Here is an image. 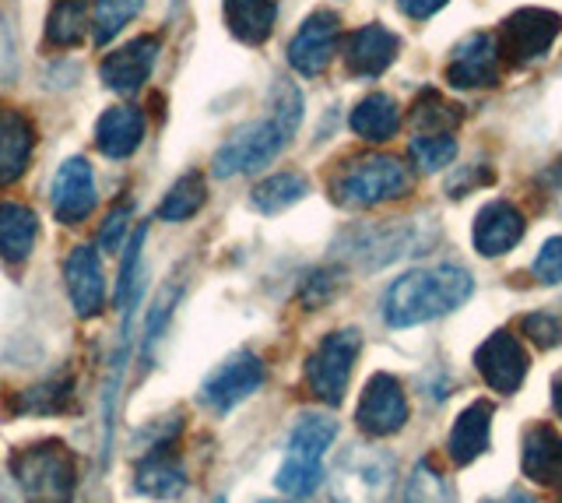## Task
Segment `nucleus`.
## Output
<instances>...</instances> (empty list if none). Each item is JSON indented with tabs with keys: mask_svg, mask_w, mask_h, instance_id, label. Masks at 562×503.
Segmentation results:
<instances>
[{
	"mask_svg": "<svg viewBox=\"0 0 562 503\" xmlns=\"http://www.w3.org/2000/svg\"><path fill=\"white\" fill-rule=\"evenodd\" d=\"M562 32V14L549 8H520L499 29V49L514 67H527L552 49Z\"/></svg>",
	"mask_w": 562,
	"mask_h": 503,
	"instance_id": "obj_8",
	"label": "nucleus"
},
{
	"mask_svg": "<svg viewBox=\"0 0 562 503\" xmlns=\"http://www.w3.org/2000/svg\"><path fill=\"white\" fill-rule=\"evenodd\" d=\"M92 32V0H53L46 14V43L75 49Z\"/></svg>",
	"mask_w": 562,
	"mask_h": 503,
	"instance_id": "obj_27",
	"label": "nucleus"
},
{
	"mask_svg": "<svg viewBox=\"0 0 562 503\" xmlns=\"http://www.w3.org/2000/svg\"><path fill=\"white\" fill-rule=\"evenodd\" d=\"M474 367H479L482 380L492 391L514 394V391H520L524 377H527V367H531V362H527V353H524L520 338L499 327V332H492L479 345V353H474Z\"/></svg>",
	"mask_w": 562,
	"mask_h": 503,
	"instance_id": "obj_15",
	"label": "nucleus"
},
{
	"mask_svg": "<svg viewBox=\"0 0 562 503\" xmlns=\"http://www.w3.org/2000/svg\"><path fill=\"white\" fill-rule=\"evenodd\" d=\"M131 212H134V204L131 201H123L120 208H113L110 219H105V225L99 230V247L102 250H110V254H120L123 247H127V230H131Z\"/></svg>",
	"mask_w": 562,
	"mask_h": 503,
	"instance_id": "obj_39",
	"label": "nucleus"
},
{
	"mask_svg": "<svg viewBox=\"0 0 562 503\" xmlns=\"http://www.w3.org/2000/svg\"><path fill=\"white\" fill-rule=\"evenodd\" d=\"M18 75V54H14V36L8 29V19L0 14V89L11 85Z\"/></svg>",
	"mask_w": 562,
	"mask_h": 503,
	"instance_id": "obj_42",
	"label": "nucleus"
},
{
	"mask_svg": "<svg viewBox=\"0 0 562 503\" xmlns=\"http://www.w3.org/2000/svg\"><path fill=\"white\" fill-rule=\"evenodd\" d=\"M35 239H40V215L22 201H0V261H29Z\"/></svg>",
	"mask_w": 562,
	"mask_h": 503,
	"instance_id": "obj_23",
	"label": "nucleus"
},
{
	"mask_svg": "<svg viewBox=\"0 0 562 503\" xmlns=\"http://www.w3.org/2000/svg\"><path fill=\"white\" fill-rule=\"evenodd\" d=\"M356 423L366 437H394V433L408 423V398L391 373H373L362 388Z\"/></svg>",
	"mask_w": 562,
	"mask_h": 503,
	"instance_id": "obj_9",
	"label": "nucleus"
},
{
	"mask_svg": "<svg viewBox=\"0 0 562 503\" xmlns=\"http://www.w3.org/2000/svg\"><path fill=\"white\" fill-rule=\"evenodd\" d=\"M474 292V279L457 265L418 268L401 275L383 297V317L391 327H415L443 317Z\"/></svg>",
	"mask_w": 562,
	"mask_h": 503,
	"instance_id": "obj_1",
	"label": "nucleus"
},
{
	"mask_svg": "<svg viewBox=\"0 0 562 503\" xmlns=\"http://www.w3.org/2000/svg\"><path fill=\"white\" fill-rule=\"evenodd\" d=\"M327 485L334 503H391L397 485V461L383 447L351 444L334 458Z\"/></svg>",
	"mask_w": 562,
	"mask_h": 503,
	"instance_id": "obj_2",
	"label": "nucleus"
},
{
	"mask_svg": "<svg viewBox=\"0 0 562 503\" xmlns=\"http://www.w3.org/2000/svg\"><path fill=\"white\" fill-rule=\"evenodd\" d=\"M408 155L415 159L418 169L436 172V169H447L457 159V142L450 134H422L408 145Z\"/></svg>",
	"mask_w": 562,
	"mask_h": 503,
	"instance_id": "obj_35",
	"label": "nucleus"
},
{
	"mask_svg": "<svg viewBox=\"0 0 562 503\" xmlns=\"http://www.w3.org/2000/svg\"><path fill=\"white\" fill-rule=\"evenodd\" d=\"M225 25L228 32L246 43V46H263L271 40L274 22H278V4L274 0H225Z\"/></svg>",
	"mask_w": 562,
	"mask_h": 503,
	"instance_id": "obj_25",
	"label": "nucleus"
},
{
	"mask_svg": "<svg viewBox=\"0 0 562 503\" xmlns=\"http://www.w3.org/2000/svg\"><path fill=\"white\" fill-rule=\"evenodd\" d=\"M292 137L281 131L274 120H254L239 131H233V137L215 152L211 159V172L218 180H233V177H246V172H257L263 166H271L281 148H285Z\"/></svg>",
	"mask_w": 562,
	"mask_h": 503,
	"instance_id": "obj_5",
	"label": "nucleus"
},
{
	"mask_svg": "<svg viewBox=\"0 0 562 503\" xmlns=\"http://www.w3.org/2000/svg\"><path fill=\"white\" fill-rule=\"evenodd\" d=\"M348 124H351V131H356V137H362V142L383 145L401 131V107L386 92H373L362 102H356Z\"/></svg>",
	"mask_w": 562,
	"mask_h": 503,
	"instance_id": "obj_26",
	"label": "nucleus"
},
{
	"mask_svg": "<svg viewBox=\"0 0 562 503\" xmlns=\"http://www.w3.org/2000/svg\"><path fill=\"white\" fill-rule=\"evenodd\" d=\"M64 279H67V297L78 317H95L105 306V271L99 261V250L92 247H75L64 261Z\"/></svg>",
	"mask_w": 562,
	"mask_h": 503,
	"instance_id": "obj_17",
	"label": "nucleus"
},
{
	"mask_svg": "<svg viewBox=\"0 0 562 503\" xmlns=\"http://www.w3.org/2000/svg\"><path fill=\"white\" fill-rule=\"evenodd\" d=\"M559 503H562V500H559Z\"/></svg>",
	"mask_w": 562,
	"mask_h": 503,
	"instance_id": "obj_50",
	"label": "nucleus"
},
{
	"mask_svg": "<svg viewBox=\"0 0 562 503\" xmlns=\"http://www.w3.org/2000/svg\"><path fill=\"white\" fill-rule=\"evenodd\" d=\"M412 190V169L394 155H359L330 177V198L341 208H376Z\"/></svg>",
	"mask_w": 562,
	"mask_h": 503,
	"instance_id": "obj_3",
	"label": "nucleus"
},
{
	"mask_svg": "<svg viewBox=\"0 0 562 503\" xmlns=\"http://www.w3.org/2000/svg\"><path fill=\"white\" fill-rule=\"evenodd\" d=\"M362 349V338L356 327H341V332L327 335L316 353L306 359V384L310 391L321 398L324 405H341L348 380H351V367H356Z\"/></svg>",
	"mask_w": 562,
	"mask_h": 503,
	"instance_id": "obj_6",
	"label": "nucleus"
},
{
	"mask_svg": "<svg viewBox=\"0 0 562 503\" xmlns=\"http://www.w3.org/2000/svg\"><path fill=\"white\" fill-rule=\"evenodd\" d=\"M204 201H207L204 172L190 169V172H183V177L166 190L162 204H158V219H162V222H187V219H193V215L201 212Z\"/></svg>",
	"mask_w": 562,
	"mask_h": 503,
	"instance_id": "obj_30",
	"label": "nucleus"
},
{
	"mask_svg": "<svg viewBox=\"0 0 562 503\" xmlns=\"http://www.w3.org/2000/svg\"><path fill=\"white\" fill-rule=\"evenodd\" d=\"M404 503H450V485H447V479L439 476L429 461H422L415 468V476L408 479Z\"/></svg>",
	"mask_w": 562,
	"mask_h": 503,
	"instance_id": "obj_37",
	"label": "nucleus"
},
{
	"mask_svg": "<svg viewBox=\"0 0 562 503\" xmlns=\"http://www.w3.org/2000/svg\"><path fill=\"white\" fill-rule=\"evenodd\" d=\"M145 142V113L137 107H110L95 124V148L110 159H131Z\"/></svg>",
	"mask_w": 562,
	"mask_h": 503,
	"instance_id": "obj_21",
	"label": "nucleus"
},
{
	"mask_svg": "<svg viewBox=\"0 0 562 503\" xmlns=\"http://www.w3.org/2000/svg\"><path fill=\"white\" fill-rule=\"evenodd\" d=\"M552 402H555V415L562 420V373L552 380Z\"/></svg>",
	"mask_w": 562,
	"mask_h": 503,
	"instance_id": "obj_46",
	"label": "nucleus"
},
{
	"mask_svg": "<svg viewBox=\"0 0 562 503\" xmlns=\"http://www.w3.org/2000/svg\"><path fill=\"white\" fill-rule=\"evenodd\" d=\"M535 275L541 286H559L562 282V236L549 239L535 257Z\"/></svg>",
	"mask_w": 562,
	"mask_h": 503,
	"instance_id": "obj_40",
	"label": "nucleus"
},
{
	"mask_svg": "<svg viewBox=\"0 0 562 503\" xmlns=\"http://www.w3.org/2000/svg\"><path fill=\"white\" fill-rule=\"evenodd\" d=\"M482 183H492V172L485 166H468V169L457 172L447 190H450V198H464V190H474Z\"/></svg>",
	"mask_w": 562,
	"mask_h": 503,
	"instance_id": "obj_43",
	"label": "nucleus"
},
{
	"mask_svg": "<svg viewBox=\"0 0 562 503\" xmlns=\"http://www.w3.org/2000/svg\"><path fill=\"white\" fill-rule=\"evenodd\" d=\"M271 120L285 131L289 137L303 124V92L292 81H274L271 89Z\"/></svg>",
	"mask_w": 562,
	"mask_h": 503,
	"instance_id": "obj_36",
	"label": "nucleus"
},
{
	"mask_svg": "<svg viewBox=\"0 0 562 503\" xmlns=\"http://www.w3.org/2000/svg\"><path fill=\"white\" fill-rule=\"evenodd\" d=\"M263 503H278V500H263Z\"/></svg>",
	"mask_w": 562,
	"mask_h": 503,
	"instance_id": "obj_48",
	"label": "nucleus"
},
{
	"mask_svg": "<svg viewBox=\"0 0 562 503\" xmlns=\"http://www.w3.org/2000/svg\"><path fill=\"white\" fill-rule=\"evenodd\" d=\"M520 327H524V335L538 345V349H559V345H562V317L552 314V310L527 314Z\"/></svg>",
	"mask_w": 562,
	"mask_h": 503,
	"instance_id": "obj_38",
	"label": "nucleus"
},
{
	"mask_svg": "<svg viewBox=\"0 0 562 503\" xmlns=\"http://www.w3.org/2000/svg\"><path fill=\"white\" fill-rule=\"evenodd\" d=\"M263 377H268V370H263L260 356L236 353V356H228L218 370H211V377L201 388V402L211 405L215 412H228L239 402H246L254 391H260Z\"/></svg>",
	"mask_w": 562,
	"mask_h": 503,
	"instance_id": "obj_14",
	"label": "nucleus"
},
{
	"mask_svg": "<svg viewBox=\"0 0 562 503\" xmlns=\"http://www.w3.org/2000/svg\"><path fill=\"white\" fill-rule=\"evenodd\" d=\"M555 180L562 183V163H559V169H555Z\"/></svg>",
	"mask_w": 562,
	"mask_h": 503,
	"instance_id": "obj_47",
	"label": "nucleus"
},
{
	"mask_svg": "<svg viewBox=\"0 0 562 503\" xmlns=\"http://www.w3.org/2000/svg\"><path fill=\"white\" fill-rule=\"evenodd\" d=\"M11 476L25 503H70L78 490V461L60 440L22 447L11 458Z\"/></svg>",
	"mask_w": 562,
	"mask_h": 503,
	"instance_id": "obj_4",
	"label": "nucleus"
},
{
	"mask_svg": "<svg viewBox=\"0 0 562 503\" xmlns=\"http://www.w3.org/2000/svg\"><path fill=\"white\" fill-rule=\"evenodd\" d=\"M401 54V40L383 25H362L345 40V71L351 78H380Z\"/></svg>",
	"mask_w": 562,
	"mask_h": 503,
	"instance_id": "obj_16",
	"label": "nucleus"
},
{
	"mask_svg": "<svg viewBox=\"0 0 562 503\" xmlns=\"http://www.w3.org/2000/svg\"><path fill=\"white\" fill-rule=\"evenodd\" d=\"M215 503H225V500H222V496H218V500H215Z\"/></svg>",
	"mask_w": 562,
	"mask_h": 503,
	"instance_id": "obj_49",
	"label": "nucleus"
},
{
	"mask_svg": "<svg viewBox=\"0 0 562 503\" xmlns=\"http://www.w3.org/2000/svg\"><path fill=\"white\" fill-rule=\"evenodd\" d=\"M524 476L541 485H562V437L552 426L527 429L520 447Z\"/></svg>",
	"mask_w": 562,
	"mask_h": 503,
	"instance_id": "obj_24",
	"label": "nucleus"
},
{
	"mask_svg": "<svg viewBox=\"0 0 562 503\" xmlns=\"http://www.w3.org/2000/svg\"><path fill=\"white\" fill-rule=\"evenodd\" d=\"M397 8H401L404 19L426 22V19H432L439 8H447V0H397Z\"/></svg>",
	"mask_w": 562,
	"mask_h": 503,
	"instance_id": "obj_44",
	"label": "nucleus"
},
{
	"mask_svg": "<svg viewBox=\"0 0 562 503\" xmlns=\"http://www.w3.org/2000/svg\"><path fill=\"white\" fill-rule=\"evenodd\" d=\"M488 433H492V409L488 402L468 405L450 429L447 455L457 468H468L471 461H479L488 450Z\"/></svg>",
	"mask_w": 562,
	"mask_h": 503,
	"instance_id": "obj_22",
	"label": "nucleus"
},
{
	"mask_svg": "<svg viewBox=\"0 0 562 503\" xmlns=\"http://www.w3.org/2000/svg\"><path fill=\"white\" fill-rule=\"evenodd\" d=\"M75 409V384L70 380H49L40 388H25L11 402L14 415H60Z\"/></svg>",
	"mask_w": 562,
	"mask_h": 503,
	"instance_id": "obj_31",
	"label": "nucleus"
},
{
	"mask_svg": "<svg viewBox=\"0 0 562 503\" xmlns=\"http://www.w3.org/2000/svg\"><path fill=\"white\" fill-rule=\"evenodd\" d=\"M412 120L422 127V131H429V134H447L450 127H457L464 120V113L450 107V102L439 99V92L426 89L418 96V102L412 107Z\"/></svg>",
	"mask_w": 562,
	"mask_h": 503,
	"instance_id": "obj_34",
	"label": "nucleus"
},
{
	"mask_svg": "<svg viewBox=\"0 0 562 503\" xmlns=\"http://www.w3.org/2000/svg\"><path fill=\"white\" fill-rule=\"evenodd\" d=\"M145 11V0H95L92 4V43L105 46Z\"/></svg>",
	"mask_w": 562,
	"mask_h": 503,
	"instance_id": "obj_32",
	"label": "nucleus"
},
{
	"mask_svg": "<svg viewBox=\"0 0 562 503\" xmlns=\"http://www.w3.org/2000/svg\"><path fill=\"white\" fill-rule=\"evenodd\" d=\"M134 490L151 500H176L187 493V468L180 465V458H176L172 444L151 447L148 455L140 458L137 476H134Z\"/></svg>",
	"mask_w": 562,
	"mask_h": 503,
	"instance_id": "obj_20",
	"label": "nucleus"
},
{
	"mask_svg": "<svg viewBox=\"0 0 562 503\" xmlns=\"http://www.w3.org/2000/svg\"><path fill=\"white\" fill-rule=\"evenodd\" d=\"M338 286H341L338 271H313L310 279H306V286H303V300H306V306H310V310H313V306H321L324 300H330L334 292H338Z\"/></svg>",
	"mask_w": 562,
	"mask_h": 503,
	"instance_id": "obj_41",
	"label": "nucleus"
},
{
	"mask_svg": "<svg viewBox=\"0 0 562 503\" xmlns=\"http://www.w3.org/2000/svg\"><path fill=\"white\" fill-rule=\"evenodd\" d=\"M35 152V124L11 107H0V190L25 177Z\"/></svg>",
	"mask_w": 562,
	"mask_h": 503,
	"instance_id": "obj_19",
	"label": "nucleus"
},
{
	"mask_svg": "<svg viewBox=\"0 0 562 503\" xmlns=\"http://www.w3.org/2000/svg\"><path fill=\"white\" fill-rule=\"evenodd\" d=\"M426 243L418 239L412 222H373V225H359V230H348L338 239V254L348 257L351 265L359 268H383L397 261L404 254H418Z\"/></svg>",
	"mask_w": 562,
	"mask_h": 503,
	"instance_id": "obj_7",
	"label": "nucleus"
},
{
	"mask_svg": "<svg viewBox=\"0 0 562 503\" xmlns=\"http://www.w3.org/2000/svg\"><path fill=\"white\" fill-rule=\"evenodd\" d=\"M499 40L492 32H471L468 40L453 46L447 60V81L453 89H492L499 85Z\"/></svg>",
	"mask_w": 562,
	"mask_h": 503,
	"instance_id": "obj_12",
	"label": "nucleus"
},
{
	"mask_svg": "<svg viewBox=\"0 0 562 503\" xmlns=\"http://www.w3.org/2000/svg\"><path fill=\"white\" fill-rule=\"evenodd\" d=\"M49 201H53V215H57L60 225H81L95 212L99 187H95V169L88 166V159L75 155V159L60 163V169L53 172Z\"/></svg>",
	"mask_w": 562,
	"mask_h": 503,
	"instance_id": "obj_11",
	"label": "nucleus"
},
{
	"mask_svg": "<svg viewBox=\"0 0 562 503\" xmlns=\"http://www.w3.org/2000/svg\"><path fill=\"white\" fill-rule=\"evenodd\" d=\"M310 194V180L303 172H274V177L260 180L250 194V204L257 208L260 215H278L285 208L299 204Z\"/></svg>",
	"mask_w": 562,
	"mask_h": 503,
	"instance_id": "obj_29",
	"label": "nucleus"
},
{
	"mask_svg": "<svg viewBox=\"0 0 562 503\" xmlns=\"http://www.w3.org/2000/svg\"><path fill=\"white\" fill-rule=\"evenodd\" d=\"M488 503H538L531 493H524V490H509L506 496H499V500H488Z\"/></svg>",
	"mask_w": 562,
	"mask_h": 503,
	"instance_id": "obj_45",
	"label": "nucleus"
},
{
	"mask_svg": "<svg viewBox=\"0 0 562 503\" xmlns=\"http://www.w3.org/2000/svg\"><path fill=\"white\" fill-rule=\"evenodd\" d=\"M324 482V461H306V458H285L274 476V485L289 496H310L316 485Z\"/></svg>",
	"mask_w": 562,
	"mask_h": 503,
	"instance_id": "obj_33",
	"label": "nucleus"
},
{
	"mask_svg": "<svg viewBox=\"0 0 562 503\" xmlns=\"http://www.w3.org/2000/svg\"><path fill=\"white\" fill-rule=\"evenodd\" d=\"M158 49H162V40L158 36H137L131 43L116 46L113 54H105L99 64L102 85L110 92H120V96H137L155 71Z\"/></svg>",
	"mask_w": 562,
	"mask_h": 503,
	"instance_id": "obj_13",
	"label": "nucleus"
},
{
	"mask_svg": "<svg viewBox=\"0 0 562 503\" xmlns=\"http://www.w3.org/2000/svg\"><path fill=\"white\" fill-rule=\"evenodd\" d=\"M341 43V19L334 11H313L310 19L299 25V32L289 43V64L292 71L316 78L327 71V64L338 54Z\"/></svg>",
	"mask_w": 562,
	"mask_h": 503,
	"instance_id": "obj_10",
	"label": "nucleus"
},
{
	"mask_svg": "<svg viewBox=\"0 0 562 503\" xmlns=\"http://www.w3.org/2000/svg\"><path fill=\"white\" fill-rule=\"evenodd\" d=\"M474 250L482 257H503L524 239V215L517 212V204H509L503 198L488 201L479 215H474Z\"/></svg>",
	"mask_w": 562,
	"mask_h": 503,
	"instance_id": "obj_18",
	"label": "nucleus"
},
{
	"mask_svg": "<svg viewBox=\"0 0 562 503\" xmlns=\"http://www.w3.org/2000/svg\"><path fill=\"white\" fill-rule=\"evenodd\" d=\"M334 437H338V423H334L330 415L306 412V415H299L289 433V455L306 458V461H324Z\"/></svg>",
	"mask_w": 562,
	"mask_h": 503,
	"instance_id": "obj_28",
	"label": "nucleus"
}]
</instances>
